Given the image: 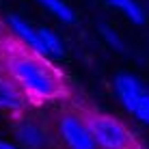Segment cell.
<instances>
[{"mask_svg":"<svg viewBox=\"0 0 149 149\" xmlns=\"http://www.w3.org/2000/svg\"><path fill=\"white\" fill-rule=\"evenodd\" d=\"M84 121L97 149H132V134L115 117L89 115Z\"/></svg>","mask_w":149,"mask_h":149,"instance_id":"obj_3","label":"cell"},{"mask_svg":"<svg viewBox=\"0 0 149 149\" xmlns=\"http://www.w3.org/2000/svg\"><path fill=\"white\" fill-rule=\"evenodd\" d=\"M0 149H22V147L15 145V143H9V141H0Z\"/></svg>","mask_w":149,"mask_h":149,"instance_id":"obj_12","label":"cell"},{"mask_svg":"<svg viewBox=\"0 0 149 149\" xmlns=\"http://www.w3.org/2000/svg\"><path fill=\"white\" fill-rule=\"evenodd\" d=\"M58 134L67 149H97L86 121L78 115H63L58 121Z\"/></svg>","mask_w":149,"mask_h":149,"instance_id":"obj_4","label":"cell"},{"mask_svg":"<svg viewBox=\"0 0 149 149\" xmlns=\"http://www.w3.org/2000/svg\"><path fill=\"white\" fill-rule=\"evenodd\" d=\"M9 78L22 89L24 95H30L35 100L50 102L58 100L65 93V84L61 76L50 67L45 58H39L35 54L15 52L7 58Z\"/></svg>","mask_w":149,"mask_h":149,"instance_id":"obj_1","label":"cell"},{"mask_svg":"<svg viewBox=\"0 0 149 149\" xmlns=\"http://www.w3.org/2000/svg\"><path fill=\"white\" fill-rule=\"evenodd\" d=\"M15 138L22 149H43L48 145V132L43 125L30 119H22L15 123Z\"/></svg>","mask_w":149,"mask_h":149,"instance_id":"obj_6","label":"cell"},{"mask_svg":"<svg viewBox=\"0 0 149 149\" xmlns=\"http://www.w3.org/2000/svg\"><path fill=\"white\" fill-rule=\"evenodd\" d=\"M24 108H26V95L22 93V89L9 76L0 74V110L22 112Z\"/></svg>","mask_w":149,"mask_h":149,"instance_id":"obj_7","label":"cell"},{"mask_svg":"<svg viewBox=\"0 0 149 149\" xmlns=\"http://www.w3.org/2000/svg\"><path fill=\"white\" fill-rule=\"evenodd\" d=\"M112 89L123 108L136 121L149 125V89L143 84V80L134 74L121 71L112 80Z\"/></svg>","mask_w":149,"mask_h":149,"instance_id":"obj_2","label":"cell"},{"mask_svg":"<svg viewBox=\"0 0 149 149\" xmlns=\"http://www.w3.org/2000/svg\"><path fill=\"white\" fill-rule=\"evenodd\" d=\"M39 37L41 41H43V45H45V52H48V58H63L65 56V43H63V39H61V35L58 33H54L52 28H48V26H39Z\"/></svg>","mask_w":149,"mask_h":149,"instance_id":"obj_9","label":"cell"},{"mask_svg":"<svg viewBox=\"0 0 149 149\" xmlns=\"http://www.w3.org/2000/svg\"><path fill=\"white\" fill-rule=\"evenodd\" d=\"M100 33H102L104 41L110 45L112 50H117V52H125V43H123V39L119 37V33H117V30H112L110 26H104V24H102V26H100Z\"/></svg>","mask_w":149,"mask_h":149,"instance_id":"obj_11","label":"cell"},{"mask_svg":"<svg viewBox=\"0 0 149 149\" xmlns=\"http://www.w3.org/2000/svg\"><path fill=\"white\" fill-rule=\"evenodd\" d=\"M37 2L50 15H54L61 24H74L76 22V11L65 2V0H37Z\"/></svg>","mask_w":149,"mask_h":149,"instance_id":"obj_10","label":"cell"},{"mask_svg":"<svg viewBox=\"0 0 149 149\" xmlns=\"http://www.w3.org/2000/svg\"><path fill=\"white\" fill-rule=\"evenodd\" d=\"M106 4L112 7L115 11L123 13L132 24H134V26H143V24L147 22L145 9H143L141 2H136V0H106Z\"/></svg>","mask_w":149,"mask_h":149,"instance_id":"obj_8","label":"cell"},{"mask_svg":"<svg viewBox=\"0 0 149 149\" xmlns=\"http://www.w3.org/2000/svg\"><path fill=\"white\" fill-rule=\"evenodd\" d=\"M7 24H9V28H11V33L30 50V54L48 61V52H45V45L39 37L37 26H33L30 22H26L24 17H19V15H15V13H11L7 17Z\"/></svg>","mask_w":149,"mask_h":149,"instance_id":"obj_5","label":"cell"}]
</instances>
